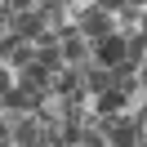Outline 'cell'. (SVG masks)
<instances>
[{
    "instance_id": "obj_10",
    "label": "cell",
    "mask_w": 147,
    "mask_h": 147,
    "mask_svg": "<svg viewBox=\"0 0 147 147\" xmlns=\"http://www.w3.org/2000/svg\"><path fill=\"white\" fill-rule=\"evenodd\" d=\"M138 80H143V89H147V63H143V67H138Z\"/></svg>"
},
{
    "instance_id": "obj_11",
    "label": "cell",
    "mask_w": 147,
    "mask_h": 147,
    "mask_svg": "<svg viewBox=\"0 0 147 147\" xmlns=\"http://www.w3.org/2000/svg\"><path fill=\"white\" fill-rule=\"evenodd\" d=\"M129 5H134V9H147V0H129Z\"/></svg>"
},
{
    "instance_id": "obj_4",
    "label": "cell",
    "mask_w": 147,
    "mask_h": 147,
    "mask_svg": "<svg viewBox=\"0 0 147 147\" xmlns=\"http://www.w3.org/2000/svg\"><path fill=\"white\" fill-rule=\"evenodd\" d=\"M125 58H129V36H120V31H111L94 45V63L102 67H125Z\"/></svg>"
},
{
    "instance_id": "obj_1",
    "label": "cell",
    "mask_w": 147,
    "mask_h": 147,
    "mask_svg": "<svg viewBox=\"0 0 147 147\" xmlns=\"http://www.w3.org/2000/svg\"><path fill=\"white\" fill-rule=\"evenodd\" d=\"M0 143L5 147H40V111L0 107Z\"/></svg>"
},
{
    "instance_id": "obj_6",
    "label": "cell",
    "mask_w": 147,
    "mask_h": 147,
    "mask_svg": "<svg viewBox=\"0 0 147 147\" xmlns=\"http://www.w3.org/2000/svg\"><path fill=\"white\" fill-rule=\"evenodd\" d=\"M116 31H120V36H134V31H143V9H134V5L116 9Z\"/></svg>"
},
{
    "instance_id": "obj_7",
    "label": "cell",
    "mask_w": 147,
    "mask_h": 147,
    "mask_svg": "<svg viewBox=\"0 0 147 147\" xmlns=\"http://www.w3.org/2000/svg\"><path fill=\"white\" fill-rule=\"evenodd\" d=\"M129 67H143L147 63V31H134L129 36V58H125Z\"/></svg>"
},
{
    "instance_id": "obj_2",
    "label": "cell",
    "mask_w": 147,
    "mask_h": 147,
    "mask_svg": "<svg viewBox=\"0 0 147 147\" xmlns=\"http://www.w3.org/2000/svg\"><path fill=\"white\" fill-rule=\"evenodd\" d=\"M102 129H107V147H138L143 129H138L134 111H116V116H102Z\"/></svg>"
},
{
    "instance_id": "obj_5",
    "label": "cell",
    "mask_w": 147,
    "mask_h": 147,
    "mask_svg": "<svg viewBox=\"0 0 147 147\" xmlns=\"http://www.w3.org/2000/svg\"><path fill=\"white\" fill-rule=\"evenodd\" d=\"M85 71H89V67H71V63H63V67L54 71V85H49V89L63 94V98H71V94L85 89Z\"/></svg>"
},
{
    "instance_id": "obj_9",
    "label": "cell",
    "mask_w": 147,
    "mask_h": 147,
    "mask_svg": "<svg viewBox=\"0 0 147 147\" xmlns=\"http://www.w3.org/2000/svg\"><path fill=\"white\" fill-rule=\"evenodd\" d=\"M63 5H71V9H89L94 0H63Z\"/></svg>"
},
{
    "instance_id": "obj_3",
    "label": "cell",
    "mask_w": 147,
    "mask_h": 147,
    "mask_svg": "<svg viewBox=\"0 0 147 147\" xmlns=\"http://www.w3.org/2000/svg\"><path fill=\"white\" fill-rule=\"evenodd\" d=\"M71 13H76V27H80V36H89L94 45H98L102 36H111V31H116V13L98 9V5H89V9H71Z\"/></svg>"
},
{
    "instance_id": "obj_8",
    "label": "cell",
    "mask_w": 147,
    "mask_h": 147,
    "mask_svg": "<svg viewBox=\"0 0 147 147\" xmlns=\"http://www.w3.org/2000/svg\"><path fill=\"white\" fill-rule=\"evenodd\" d=\"M94 5H98V9H107V13H116V9H125L129 0H94Z\"/></svg>"
}]
</instances>
